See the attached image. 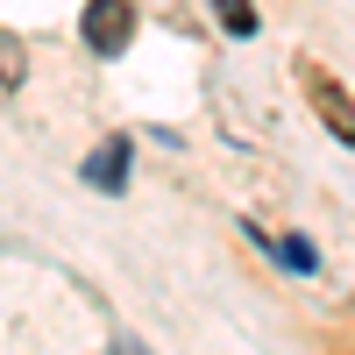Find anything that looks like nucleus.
Here are the masks:
<instances>
[{
  "instance_id": "nucleus-1",
  "label": "nucleus",
  "mask_w": 355,
  "mask_h": 355,
  "mask_svg": "<svg viewBox=\"0 0 355 355\" xmlns=\"http://www.w3.org/2000/svg\"><path fill=\"white\" fill-rule=\"evenodd\" d=\"M306 100H313L320 121H327V135H334V142H355V100L341 93L327 71H313V64H306Z\"/></svg>"
},
{
  "instance_id": "nucleus-2",
  "label": "nucleus",
  "mask_w": 355,
  "mask_h": 355,
  "mask_svg": "<svg viewBox=\"0 0 355 355\" xmlns=\"http://www.w3.org/2000/svg\"><path fill=\"white\" fill-rule=\"evenodd\" d=\"M128 36H135V8L128 0H93V8H85V43H93L100 57L128 50Z\"/></svg>"
},
{
  "instance_id": "nucleus-3",
  "label": "nucleus",
  "mask_w": 355,
  "mask_h": 355,
  "mask_svg": "<svg viewBox=\"0 0 355 355\" xmlns=\"http://www.w3.org/2000/svg\"><path fill=\"white\" fill-rule=\"evenodd\" d=\"M85 185L93 192H128V135H107L93 157H85Z\"/></svg>"
},
{
  "instance_id": "nucleus-4",
  "label": "nucleus",
  "mask_w": 355,
  "mask_h": 355,
  "mask_svg": "<svg viewBox=\"0 0 355 355\" xmlns=\"http://www.w3.org/2000/svg\"><path fill=\"white\" fill-rule=\"evenodd\" d=\"M214 15H220V28H227V36H256V8H249V0H214Z\"/></svg>"
},
{
  "instance_id": "nucleus-5",
  "label": "nucleus",
  "mask_w": 355,
  "mask_h": 355,
  "mask_svg": "<svg viewBox=\"0 0 355 355\" xmlns=\"http://www.w3.org/2000/svg\"><path fill=\"white\" fill-rule=\"evenodd\" d=\"M277 256H284V263H291L299 277H306V270H320V249L306 242V234H284V242H277Z\"/></svg>"
},
{
  "instance_id": "nucleus-6",
  "label": "nucleus",
  "mask_w": 355,
  "mask_h": 355,
  "mask_svg": "<svg viewBox=\"0 0 355 355\" xmlns=\"http://www.w3.org/2000/svg\"><path fill=\"white\" fill-rule=\"evenodd\" d=\"M0 85H21V43L0 36Z\"/></svg>"
}]
</instances>
